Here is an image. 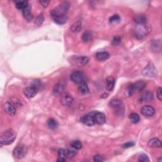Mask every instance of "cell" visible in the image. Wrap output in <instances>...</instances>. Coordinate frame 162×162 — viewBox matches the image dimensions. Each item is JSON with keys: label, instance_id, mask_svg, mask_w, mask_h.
Segmentation results:
<instances>
[{"label": "cell", "instance_id": "8fae6325", "mask_svg": "<svg viewBox=\"0 0 162 162\" xmlns=\"http://www.w3.org/2000/svg\"><path fill=\"white\" fill-rule=\"evenodd\" d=\"M89 59L88 57H77L73 58L72 61L74 65H77L79 66H83L86 65L89 62Z\"/></svg>", "mask_w": 162, "mask_h": 162}, {"label": "cell", "instance_id": "ba28073f", "mask_svg": "<svg viewBox=\"0 0 162 162\" xmlns=\"http://www.w3.org/2000/svg\"><path fill=\"white\" fill-rule=\"evenodd\" d=\"M3 109L4 111L8 115L14 116L16 113V108L11 102H6L3 105Z\"/></svg>", "mask_w": 162, "mask_h": 162}, {"label": "cell", "instance_id": "7402d4cb", "mask_svg": "<svg viewBox=\"0 0 162 162\" xmlns=\"http://www.w3.org/2000/svg\"><path fill=\"white\" fill-rule=\"evenodd\" d=\"M149 147L151 148H161V143L158 138H153L150 139L148 143Z\"/></svg>", "mask_w": 162, "mask_h": 162}, {"label": "cell", "instance_id": "2e32d148", "mask_svg": "<svg viewBox=\"0 0 162 162\" xmlns=\"http://www.w3.org/2000/svg\"><path fill=\"white\" fill-rule=\"evenodd\" d=\"M133 20L137 25L146 24V23H147V18L143 14L135 15L133 18Z\"/></svg>", "mask_w": 162, "mask_h": 162}, {"label": "cell", "instance_id": "4316f807", "mask_svg": "<svg viewBox=\"0 0 162 162\" xmlns=\"http://www.w3.org/2000/svg\"><path fill=\"white\" fill-rule=\"evenodd\" d=\"M129 120H130V122H132V123L133 124H137L139 122V115L136 113H130L129 115Z\"/></svg>", "mask_w": 162, "mask_h": 162}, {"label": "cell", "instance_id": "4dcf8cb0", "mask_svg": "<svg viewBox=\"0 0 162 162\" xmlns=\"http://www.w3.org/2000/svg\"><path fill=\"white\" fill-rule=\"evenodd\" d=\"M71 146L76 149H81L82 148V144L79 141H73L71 143Z\"/></svg>", "mask_w": 162, "mask_h": 162}, {"label": "cell", "instance_id": "7a4b0ae2", "mask_svg": "<svg viewBox=\"0 0 162 162\" xmlns=\"http://www.w3.org/2000/svg\"><path fill=\"white\" fill-rule=\"evenodd\" d=\"M16 139L15 132L12 130L4 132L1 135V145H8L13 143Z\"/></svg>", "mask_w": 162, "mask_h": 162}, {"label": "cell", "instance_id": "e575fe53", "mask_svg": "<svg viewBox=\"0 0 162 162\" xmlns=\"http://www.w3.org/2000/svg\"><path fill=\"white\" fill-rule=\"evenodd\" d=\"M121 38L119 36H115L112 41V45L114 46H117L120 43Z\"/></svg>", "mask_w": 162, "mask_h": 162}, {"label": "cell", "instance_id": "ab89813d", "mask_svg": "<svg viewBox=\"0 0 162 162\" xmlns=\"http://www.w3.org/2000/svg\"><path fill=\"white\" fill-rule=\"evenodd\" d=\"M57 161H65L66 160H65V159H62V158H59Z\"/></svg>", "mask_w": 162, "mask_h": 162}, {"label": "cell", "instance_id": "277c9868", "mask_svg": "<svg viewBox=\"0 0 162 162\" xmlns=\"http://www.w3.org/2000/svg\"><path fill=\"white\" fill-rule=\"evenodd\" d=\"M27 153V148L23 144L18 145L13 151V156L17 159H22Z\"/></svg>", "mask_w": 162, "mask_h": 162}, {"label": "cell", "instance_id": "f35d334b", "mask_svg": "<svg viewBox=\"0 0 162 162\" xmlns=\"http://www.w3.org/2000/svg\"><path fill=\"white\" fill-rule=\"evenodd\" d=\"M50 2V1H39V3H40L44 7L48 6Z\"/></svg>", "mask_w": 162, "mask_h": 162}, {"label": "cell", "instance_id": "d6986e66", "mask_svg": "<svg viewBox=\"0 0 162 162\" xmlns=\"http://www.w3.org/2000/svg\"><path fill=\"white\" fill-rule=\"evenodd\" d=\"M115 84V80L112 77H109L106 79V89L108 91H112Z\"/></svg>", "mask_w": 162, "mask_h": 162}, {"label": "cell", "instance_id": "f1b7e54d", "mask_svg": "<svg viewBox=\"0 0 162 162\" xmlns=\"http://www.w3.org/2000/svg\"><path fill=\"white\" fill-rule=\"evenodd\" d=\"M48 127L51 129H54L57 127V122L53 118H50L48 120Z\"/></svg>", "mask_w": 162, "mask_h": 162}, {"label": "cell", "instance_id": "484cf974", "mask_svg": "<svg viewBox=\"0 0 162 162\" xmlns=\"http://www.w3.org/2000/svg\"><path fill=\"white\" fill-rule=\"evenodd\" d=\"M82 23L81 21H77V22L74 23V24L70 27L71 30L74 33H79L81 29Z\"/></svg>", "mask_w": 162, "mask_h": 162}, {"label": "cell", "instance_id": "836d02e7", "mask_svg": "<svg viewBox=\"0 0 162 162\" xmlns=\"http://www.w3.org/2000/svg\"><path fill=\"white\" fill-rule=\"evenodd\" d=\"M139 161L141 162H147V161H149V158H148V155H145V154H143V155L139 156Z\"/></svg>", "mask_w": 162, "mask_h": 162}, {"label": "cell", "instance_id": "83f0119b", "mask_svg": "<svg viewBox=\"0 0 162 162\" xmlns=\"http://www.w3.org/2000/svg\"><path fill=\"white\" fill-rule=\"evenodd\" d=\"M66 151V156L68 158H72L77 154L76 149H75L72 147L67 149Z\"/></svg>", "mask_w": 162, "mask_h": 162}, {"label": "cell", "instance_id": "8d00e7d4", "mask_svg": "<svg viewBox=\"0 0 162 162\" xmlns=\"http://www.w3.org/2000/svg\"><path fill=\"white\" fill-rule=\"evenodd\" d=\"M134 145H135V143H134V142L130 141V142H128V143H127L124 144L123 145H122V147H123L124 148H129L132 147V146H133Z\"/></svg>", "mask_w": 162, "mask_h": 162}, {"label": "cell", "instance_id": "74e56055", "mask_svg": "<svg viewBox=\"0 0 162 162\" xmlns=\"http://www.w3.org/2000/svg\"><path fill=\"white\" fill-rule=\"evenodd\" d=\"M156 96L157 98L160 101H161V98H162V89L161 88H159L157 90V93H156Z\"/></svg>", "mask_w": 162, "mask_h": 162}, {"label": "cell", "instance_id": "44dd1931", "mask_svg": "<svg viewBox=\"0 0 162 162\" xmlns=\"http://www.w3.org/2000/svg\"><path fill=\"white\" fill-rule=\"evenodd\" d=\"M110 57V54L108 52H100L96 54V58L98 61L104 62Z\"/></svg>", "mask_w": 162, "mask_h": 162}, {"label": "cell", "instance_id": "d590c367", "mask_svg": "<svg viewBox=\"0 0 162 162\" xmlns=\"http://www.w3.org/2000/svg\"><path fill=\"white\" fill-rule=\"evenodd\" d=\"M93 160L95 162H101L103 161H104V159L101 156L97 155L93 157Z\"/></svg>", "mask_w": 162, "mask_h": 162}, {"label": "cell", "instance_id": "3957f363", "mask_svg": "<svg viewBox=\"0 0 162 162\" xmlns=\"http://www.w3.org/2000/svg\"><path fill=\"white\" fill-rule=\"evenodd\" d=\"M151 29L146 24L137 25L135 30V35L137 38L142 39L145 37L149 32Z\"/></svg>", "mask_w": 162, "mask_h": 162}, {"label": "cell", "instance_id": "8992f818", "mask_svg": "<svg viewBox=\"0 0 162 162\" xmlns=\"http://www.w3.org/2000/svg\"><path fill=\"white\" fill-rule=\"evenodd\" d=\"M110 105L117 115L124 113V105L119 100H113L110 101Z\"/></svg>", "mask_w": 162, "mask_h": 162}, {"label": "cell", "instance_id": "6da1fadb", "mask_svg": "<svg viewBox=\"0 0 162 162\" xmlns=\"http://www.w3.org/2000/svg\"><path fill=\"white\" fill-rule=\"evenodd\" d=\"M69 3L67 2H63L57 7L55 8L51 11V17H62L67 16L66 14L69 9Z\"/></svg>", "mask_w": 162, "mask_h": 162}, {"label": "cell", "instance_id": "9a60e30c", "mask_svg": "<svg viewBox=\"0 0 162 162\" xmlns=\"http://www.w3.org/2000/svg\"><path fill=\"white\" fill-rule=\"evenodd\" d=\"M65 89V84L63 82H58L55 84L53 88V92L55 96H59L63 93Z\"/></svg>", "mask_w": 162, "mask_h": 162}, {"label": "cell", "instance_id": "e0dca14e", "mask_svg": "<svg viewBox=\"0 0 162 162\" xmlns=\"http://www.w3.org/2000/svg\"><path fill=\"white\" fill-rule=\"evenodd\" d=\"M78 90L79 92L82 94H86L89 91L88 84H87V83L85 81H82L79 84Z\"/></svg>", "mask_w": 162, "mask_h": 162}, {"label": "cell", "instance_id": "d6a6232c", "mask_svg": "<svg viewBox=\"0 0 162 162\" xmlns=\"http://www.w3.org/2000/svg\"><path fill=\"white\" fill-rule=\"evenodd\" d=\"M120 17L118 15H113V16L110 18L109 21L110 23H117L120 22Z\"/></svg>", "mask_w": 162, "mask_h": 162}, {"label": "cell", "instance_id": "603a6c76", "mask_svg": "<svg viewBox=\"0 0 162 162\" xmlns=\"http://www.w3.org/2000/svg\"><path fill=\"white\" fill-rule=\"evenodd\" d=\"M134 88L135 89V91L136 92H139L143 90L144 88H145L146 86V83L144 81H138L136 83H134V84H132Z\"/></svg>", "mask_w": 162, "mask_h": 162}, {"label": "cell", "instance_id": "52a82bcc", "mask_svg": "<svg viewBox=\"0 0 162 162\" xmlns=\"http://www.w3.org/2000/svg\"><path fill=\"white\" fill-rule=\"evenodd\" d=\"M86 78V76L84 72L81 71L77 70L75 71L70 76V79L73 82L76 84H79L81 82L84 81Z\"/></svg>", "mask_w": 162, "mask_h": 162}, {"label": "cell", "instance_id": "ac0fdd59", "mask_svg": "<svg viewBox=\"0 0 162 162\" xmlns=\"http://www.w3.org/2000/svg\"><path fill=\"white\" fill-rule=\"evenodd\" d=\"M22 13H23V17H24L26 21H27L28 22H30L33 20V15L32 13H31L30 7L29 5L22 10Z\"/></svg>", "mask_w": 162, "mask_h": 162}, {"label": "cell", "instance_id": "ffe728a7", "mask_svg": "<svg viewBox=\"0 0 162 162\" xmlns=\"http://www.w3.org/2000/svg\"><path fill=\"white\" fill-rule=\"evenodd\" d=\"M142 100L145 102H149L153 100V94L149 91H144L141 96Z\"/></svg>", "mask_w": 162, "mask_h": 162}, {"label": "cell", "instance_id": "30bf717a", "mask_svg": "<svg viewBox=\"0 0 162 162\" xmlns=\"http://www.w3.org/2000/svg\"><path fill=\"white\" fill-rule=\"evenodd\" d=\"M61 103L65 106H70L74 103V98L70 94L64 93L62 96Z\"/></svg>", "mask_w": 162, "mask_h": 162}, {"label": "cell", "instance_id": "5bb4252c", "mask_svg": "<svg viewBox=\"0 0 162 162\" xmlns=\"http://www.w3.org/2000/svg\"><path fill=\"white\" fill-rule=\"evenodd\" d=\"M95 123L98 125H103L105 123L106 118L105 115L101 112H96L93 115Z\"/></svg>", "mask_w": 162, "mask_h": 162}, {"label": "cell", "instance_id": "1f68e13d", "mask_svg": "<svg viewBox=\"0 0 162 162\" xmlns=\"http://www.w3.org/2000/svg\"><path fill=\"white\" fill-rule=\"evenodd\" d=\"M44 22V17H43L42 14H40L39 16L35 19V24L37 26H40L42 25V22Z\"/></svg>", "mask_w": 162, "mask_h": 162}, {"label": "cell", "instance_id": "5b68a950", "mask_svg": "<svg viewBox=\"0 0 162 162\" xmlns=\"http://www.w3.org/2000/svg\"><path fill=\"white\" fill-rule=\"evenodd\" d=\"M142 74L145 77H155L157 74L156 69L155 68V65H153L152 63H149V64L145 67V69L143 70Z\"/></svg>", "mask_w": 162, "mask_h": 162}, {"label": "cell", "instance_id": "f546056e", "mask_svg": "<svg viewBox=\"0 0 162 162\" xmlns=\"http://www.w3.org/2000/svg\"><path fill=\"white\" fill-rule=\"evenodd\" d=\"M58 155L59 158H62V159H65L66 160V151L65 149L61 148L58 150Z\"/></svg>", "mask_w": 162, "mask_h": 162}, {"label": "cell", "instance_id": "cb8c5ba5", "mask_svg": "<svg viewBox=\"0 0 162 162\" xmlns=\"http://www.w3.org/2000/svg\"><path fill=\"white\" fill-rule=\"evenodd\" d=\"M29 6L28 2L27 1H15V6L18 10H23Z\"/></svg>", "mask_w": 162, "mask_h": 162}, {"label": "cell", "instance_id": "7c38bea8", "mask_svg": "<svg viewBox=\"0 0 162 162\" xmlns=\"http://www.w3.org/2000/svg\"><path fill=\"white\" fill-rule=\"evenodd\" d=\"M23 93H24L25 96L28 98H31L34 97L37 93V88H35L34 86H30L27 87L24 90H23Z\"/></svg>", "mask_w": 162, "mask_h": 162}, {"label": "cell", "instance_id": "4fadbf2b", "mask_svg": "<svg viewBox=\"0 0 162 162\" xmlns=\"http://www.w3.org/2000/svg\"><path fill=\"white\" fill-rule=\"evenodd\" d=\"M141 113L146 117H152L155 113V110L151 106H144L141 108Z\"/></svg>", "mask_w": 162, "mask_h": 162}, {"label": "cell", "instance_id": "9c48e42d", "mask_svg": "<svg viewBox=\"0 0 162 162\" xmlns=\"http://www.w3.org/2000/svg\"><path fill=\"white\" fill-rule=\"evenodd\" d=\"M81 121L82 123L87 126H89V127H91V126H93L96 124L95 121H94L93 115L91 114H88L82 117L81 118Z\"/></svg>", "mask_w": 162, "mask_h": 162}, {"label": "cell", "instance_id": "d4e9b609", "mask_svg": "<svg viewBox=\"0 0 162 162\" xmlns=\"http://www.w3.org/2000/svg\"><path fill=\"white\" fill-rule=\"evenodd\" d=\"M92 39V33L89 30H86L82 35V39L84 42H89Z\"/></svg>", "mask_w": 162, "mask_h": 162}]
</instances>
